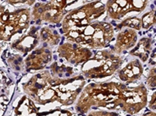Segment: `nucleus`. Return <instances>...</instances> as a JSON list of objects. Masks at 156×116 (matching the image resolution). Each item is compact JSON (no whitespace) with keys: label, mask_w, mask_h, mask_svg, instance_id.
Listing matches in <instances>:
<instances>
[{"label":"nucleus","mask_w":156,"mask_h":116,"mask_svg":"<svg viewBox=\"0 0 156 116\" xmlns=\"http://www.w3.org/2000/svg\"><path fill=\"white\" fill-rule=\"evenodd\" d=\"M126 89L127 86L119 82L90 83L80 93L76 111L86 114L93 107L123 111Z\"/></svg>","instance_id":"f257e3e1"},{"label":"nucleus","mask_w":156,"mask_h":116,"mask_svg":"<svg viewBox=\"0 0 156 116\" xmlns=\"http://www.w3.org/2000/svg\"><path fill=\"white\" fill-rule=\"evenodd\" d=\"M63 34L69 42L80 44L89 49L101 50L112 41L115 31L110 23L94 21L82 28L66 30Z\"/></svg>","instance_id":"f03ea898"},{"label":"nucleus","mask_w":156,"mask_h":116,"mask_svg":"<svg viewBox=\"0 0 156 116\" xmlns=\"http://www.w3.org/2000/svg\"><path fill=\"white\" fill-rule=\"evenodd\" d=\"M122 64V58L112 50H98L82 65L81 71L87 79H101L112 76Z\"/></svg>","instance_id":"7ed1b4c3"},{"label":"nucleus","mask_w":156,"mask_h":116,"mask_svg":"<svg viewBox=\"0 0 156 116\" xmlns=\"http://www.w3.org/2000/svg\"><path fill=\"white\" fill-rule=\"evenodd\" d=\"M23 90L29 99L40 105L57 101V95L53 87V77L48 71L34 75L23 84Z\"/></svg>","instance_id":"20e7f679"},{"label":"nucleus","mask_w":156,"mask_h":116,"mask_svg":"<svg viewBox=\"0 0 156 116\" xmlns=\"http://www.w3.org/2000/svg\"><path fill=\"white\" fill-rule=\"evenodd\" d=\"M105 12V6L101 2H89L67 12L62 20V30L82 28L96 21Z\"/></svg>","instance_id":"39448f33"},{"label":"nucleus","mask_w":156,"mask_h":116,"mask_svg":"<svg viewBox=\"0 0 156 116\" xmlns=\"http://www.w3.org/2000/svg\"><path fill=\"white\" fill-rule=\"evenodd\" d=\"M30 12L28 9L8 10L0 5V40H9L16 33H20L28 27Z\"/></svg>","instance_id":"423d86ee"},{"label":"nucleus","mask_w":156,"mask_h":116,"mask_svg":"<svg viewBox=\"0 0 156 116\" xmlns=\"http://www.w3.org/2000/svg\"><path fill=\"white\" fill-rule=\"evenodd\" d=\"M84 84L85 80L82 76H74L67 79L53 77V87L57 95V102L64 106L73 104L81 93Z\"/></svg>","instance_id":"0eeeda50"},{"label":"nucleus","mask_w":156,"mask_h":116,"mask_svg":"<svg viewBox=\"0 0 156 116\" xmlns=\"http://www.w3.org/2000/svg\"><path fill=\"white\" fill-rule=\"evenodd\" d=\"M69 2L66 1H49L37 2L30 12V17L36 21L48 23H59L66 14V8Z\"/></svg>","instance_id":"6e6552de"},{"label":"nucleus","mask_w":156,"mask_h":116,"mask_svg":"<svg viewBox=\"0 0 156 116\" xmlns=\"http://www.w3.org/2000/svg\"><path fill=\"white\" fill-rule=\"evenodd\" d=\"M147 1L115 0L106 2L105 11L111 19L119 20L131 12H142L147 7Z\"/></svg>","instance_id":"1a4fd4ad"},{"label":"nucleus","mask_w":156,"mask_h":116,"mask_svg":"<svg viewBox=\"0 0 156 116\" xmlns=\"http://www.w3.org/2000/svg\"><path fill=\"white\" fill-rule=\"evenodd\" d=\"M58 54L61 58L73 65H83L92 56V51L90 49L69 41L58 46Z\"/></svg>","instance_id":"9d476101"},{"label":"nucleus","mask_w":156,"mask_h":116,"mask_svg":"<svg viewBox=\"0 0 156 116\" xmlns=\"http://www.w3.org/2000/svg\"><path fill=\"white\" fill-rule=\"evenodd\" d=\"M137 37L138 35L136 30L129 28H123L116 35L112 51L120 56V54L122 53L136 45Z\"/></svg>","instance_id":"9b49d317"},{"label":"nucleus","mask_w":156,"mask_h":116,"mask_svg":"<svg viewBox=\"0 0 156 116\" xmlns=\"http://www.w3.org/2000/svg\"><path fill=\"white\" fill-rule=\"evenodd\" d=\"M51 60L50 50L40 47L32 51L25 59V65L28 71H37L44 69Z\"/></svg>","instance_id":"f8f14e48"},{"label":"nucleus","mask_w":156,"mask_h":116,"mask_svg":"<svg viewBox=\"0 0 156 116\" xmlns=\"http://www.w3.org/2000/svg\"><path fill=\"white\" fill-rule=\"evenodd\" d=\"M144 72L139 59L131 60L118 72V77L122 83H132L140 78Z\"/></svg>","instance_id":"ddd939ff"},{"label":"nucleus","mask_w":156,"mask_h":116,"mask_svg":"<svg viewBox=\"0 0 156 116\" xmlns=\"http://www.w3.org/2000/svg\"><path fill=\"white\" fill-rule=\"evenodd\" d=\"M39 37L36 32L34 31V27H32L31 30L20 38L17 39L12 43V47L20 52L27 53L33 51L34 47L38 44Z\"/></svg>","instance_id":"4468645a"},{"label":"nucleus","mask_w":156,"mask_h":116,"mask_svg":"<svg viewBox=\"0 0 156 116\" xmlns=\"http://www.w3.org/2000/svg\"><path fill=\"white\" fill-rule=\"evenodd\" d=\"M152 48V39L149 37H144L140 39L134 46V48L129 51V54L139 58V60L142 62H145L150 55Z\"/></svg>","instance_id":"2eb2a0df"},{"label":"nucleus","mask_w":156,"mask_h":116,"mask_svg":"<svg viewBox=\"0 0 156 116\" xmlns=\"http://www.w3.org/2000/svg\"><path fill=\"white\" fill-rule=\"evenodd\" d=\"M39 39L48 45H57L60 42L61 37L56 30L48 26H44L40 30Z\"/></svg>","instance_id":"dca6fc26"},{"label":"nucleus","mask_w":156,"mask_h":116,"mask_svg":"<svg viewBox=\"0 0 156 116\" xmlns=\"http://www.w3.org/2000/svg\"><path fill=\"white\" fill-rule=\"evenodd\" d=\"M119 28H129L134 30H140L141 28L140 19L136 16L126 18L118 26Z\"/></svg>","instance_id":"f3484780"},{"label":"nucleus","mask_w":156,"mask_h":116,"mask_svg":"<svg viewBox=\"0 0 156 116\" xmlns=\"http://www.w3.org/2000/svg\"><path fill=\"white\" fill-rule=\"evenodd\" d=\"M140 24L141 28L147 30L153 25L155 24V12L154 10H151L142 16L140 18Z\"/></svg>","instance_id":"a211bd4d"},{"label":"nucleus","mask_w":156,"mask_h":116,"mask_svg":"<svg viewBox=\"0 0 156 116\" xmlns=\"http://www.w3.org/2000/svg\"><path fill=\"white\" fill-rule=\"evenodd\" d=\"M33 116H73V114L66 110H54V111L38 112L36 111Z\"/></svg>","instance_id":"6ab92c4d"},{"label":"nucleus","mask_w":156,"mask_h":116,"mask_svg":"<svg viewBox=\"0 0 156 116\" xmlns=\"http://www.w3.org/2000/svg\"><path fill=\"white\" fill-rule=\"evenodd\" d=\"M147 88L151 90L155 89V69L152 68L147 76Z\"/></svg>","instance_id":"aec40b11"},{"label":"nucleus","mask_w":156,"mask_h":116,"mask_svg":"<svg viewBox=\"0 0 156 116\" xmlns=\"http://www.w3.org/2000/svg\"><path fill=\"white\" fill-rule=\"evenodd\" d=\"M86 116H122L119 113L109 111H93Z\"/></svg>","instance_id":"412c9836"},{"label":"nucleus","mask_w":156,"mask_h":116,"mask_svg":"<svg viewBox=\"0 0 156 116\" xmlns=\"http://www.w3.org/2000/svg\"><path fill=\"white\" fill-rule=\"evenodd\" d=\"M155 93H154L152 94V96H151V100H150V102H149V104H148V107L149 109H151V110H155Z\"/></svg>","instance_id":"4be33fe9"},{"label":"nucleus","mask_w":156,"mask_h":116,"mask_svg":"<svg viewBox=\"0 0 156 116\" xmlns=\"http://www.w3.org/2000/svg\"><path fill=\"white\" fill-rule=\"evenodd\" d=\"M140 116H156V114L154 111H149V112L144 113Z\"/></svg>","instance_id":"5701e85b"}]
</instances>
